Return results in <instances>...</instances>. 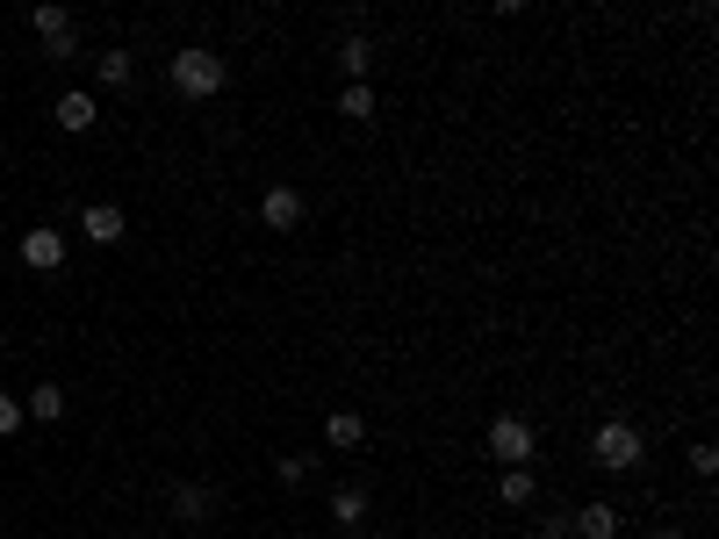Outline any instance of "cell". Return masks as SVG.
Masks as SVG:
<instances>
[{"mask_svg": "<svg viewBox=\"0 0 719 539\" xmlns=\"http://www.w3.org/2000/svg\"><path fill=\"white\" fill-rule=\"evenodd\" d=\"M173 87L188 101H217L223 87H231V66H223L209 43H180V51H173Z\"/></svg>", "mask_w": 719, "mask_h": 539, "instance_id": "obj_1", "label": "cell"}, {"mask_svg": "<svg viewBox=\"0 0 719 539\" xmlns=\"http://www.w3.org/2000/svg\"><path fill=\"white\" fill-rule=\"evenodd\" d=\"M590 460L611 468V475H626V468H640V460H648V439H640L633 418H605L598 431H590Z\"/></svg>", "mask_w": 719, "mask_h": 539, "instance_id": "obj_2", "label": "cell"}, {"mask_svg": "<svg viewBox=\"0 0 719 539\" xmlns=\"http://www.w3.org/2000/svg\"><path fill=\"white\" fill-rule=\"evenodd\" d=\"M482 439H489V453H497L503 468H532V453H540V431H532V418H518V410H497Z\"/></svg>", "mask_w": 719, "mask_h": 539, "instance_id": "obj_3", "label": "cell"}, {"mask_svg": "<svg viewBox=\"0 0 719 539\" xmlns=\"http://www.w3.org/2000/svg\"><path fill=\"white\" fill-rule=\"evenodd\" d=\"M302 216H310V202H302V188H288V180H273V188L259 194V223L267 230H302Z\"/></svg>", "mask_w": 719, "mask_h": 539, "instance_id": "obj_4", "label": "cell"}, {"mask_svg": "<svg viewBox=\"0 0 719 539\" xmlns=\"http://www.w3.org/2000/svg\"><path fill=\"white\" fill-rule=\"evenodd\" d=\"M22 267L29 273H58V267H66V230H22Z\"/></svg>", "mask_w": 719, "mask_h": 539, "instance_id": "obj_5", "label": "cell"}, {"mask_svg": "<svg viewBox=\"0 0 719 539\" xmlns=\"http://www.w3.org/2000/svg\"><path fill=\"white\" fill-rule=\"evenodd\" d=\"M80 230H87V244H122V238H130V216H122L116 202H87L80 209Z\"/></svg>", "mask_w": 719, "mask_h": 539, "instance_id": "obj_6", "label": "cell"}, {"mask_svg": "<svg viewBox=\"0 0 719 539\" xmlns=\"http://www.w3.org/2000/svg\"><path fill=\"white\" fill-rule=\"evenodd\" d=\"M51 116H58V130H66V137H87V130L101 122V101L87 94V87H72V94H58Z\"/></svg>", "mask_w": 719, "mask_h": 539, "instance_id": "obj_7", "label": "cell"}, {"mask_svg": "<svg viewBox=\"0 0 719 539\" xmlns=\"http://www.w3.org/2000/svg\"><path fill=\"white\" fill-rule=\"evenodd\" d=\"M331 66L346 72V87H367V72H375V37H339V51H331Z\"/></svg>", "mask_w": 719, "mask_h": 539, "instance_id": "obj_8", "label": "cell"}, {"mask_svg": "<svg viewBox=\"0 0 719 539\" xmlns=\"http://www.w3.org/2000/svg\"><path fill=\"white\" fill-rule=\"evenodd\" d=\"M29 29H37L43 43H66V37H80L72 8H58V0H37V8H29Z\"/></svg>", "mask_w": 719, "mask_h": 539, "instance_id": "obj_9", "label": "cell"}, {"mask_svg": "<svg viewBox=\"0 0 719 539\" xmlns=\"http://www.w3.org/2000/svg\"><path fill=\"white\" fill-rule=\"evenodd\" d=\"M569 526H576V539H619V503H583V511H576L569 518Z\"/></svg>", "mask_w": 719, "mask_h": 539, "instance_id": "obj_10", "label": "cell"}, {"mask_svg": "<svg viewBox=\"0 0 719 539\" xmlns=\"http://www.w3.org/2000/svg\"><path fill=\"white\" fill-rule=\"evenodd\" d=\"M22 418L29 425H58L66 418V389H58V381H37V389L22 396Z\"/></svg>", "mask_w": 719, "mask_h": 539, "instance_id": "obj_11", "label": "cell"}, {"mask_svg": "<svg viewBox=\"0 0 719 539\" xmlns=\"http://www.w3.org/2000/svg\"><path fill=\"white\" fill-rule=\"evenodd\" d=\"M360 439H367V418H360V410H331V418H324V446H331V453H353Z\"/></svg>", "mask_w": 719, "mask_h": 539, "instance_id": "obj_12", "label": "cell"}, {"mask_svg": "<svg viewBox=\"0 0 719 539\" xmlns=\"http://www.w3.org/2000/svg\"><path fill=\"white\" fill-rule=\"evenodd\" d=\"M532 497H540V482H532V468H503V475H497V503H503V511H526Z\"/></svg>", "mask_w": 719, "mask_h": 539, "instance_id": "obj_13", "label": "cell"}, {"mask_svg": "<svg viewBox=\"0 0 719 539\" xmlns=\"http://www.w3.org/2000/svg\"><path fill=\"white\" fill-rule=\"evenodd\" d=\"M331 526H339V532H360L367 526V489H353V482L331 489Z\"/></svg>", "mask_w": 719, "mask_h": 539, "instance_id": "obj_14", "label": "cell"}, {"mask_svg": "<svg viewBox=\"0 0 719 539\" xmlns=\"http://www.w3.org/2000/svg\"><path fill=\"white\" fill-rule=\"evenodd\" d=\"M209 511H217L209 482H173V518H209Z\"/></svg>", "mask_w": 719, "mask_h": 539, "instance_id": "obj_15", "label": "cell"}, {"mask_svg": "<svg viewBox=\"0 0 719 539\" xmlns=\"http://www.w3.org/2000/svg\"><path fill=\"white\" fill-rule=\"evenodd\" d=\"M94 72H101V87H109V94H122V87L137 80V58H130V51H101Z\"/></svg>", "mask_w": 719, "mask_h": 539, "instance_id": "obj_16", "label": "cell"}, {"mask_svg": "<svg viewBox=\"0 0 719 539\" xmlns=\"http://www.w3.org/2000/svg\"><path fill=\"white\" fill-rule=\"evenodd\" d=\"M375 108H381L375 87H346V94H339V116H346V122H375Z\"/></svg>", "mask_w": 719, "mask_h": 539, "instance_id": "obj_17", "label": "cell"}, {"mask_svg": "<svg viewBox=\"0 0 719 539\" xmlns=\"http://www.w3.org/2000/svg\"><path fill=\"white\" fill-rule=\"evenodd\" d=\"M683 460H691V475H698V482H712V475H719V446H712V439H698Z\"/></svg>", "mask_w": 719, "mask_h": 539, "instance_id": "obj_18", "label": "cell"}, {"mask_svg": "<svg viewBox=\"0 0 719 539\" xmlns=\"http://www.w3.org/2000/svg\"><path fill=\"white\" fill-rule=\"evenodd\" d=\"M273 475H281L288 489H302V482H310V453H281V460H273Z\"/></svg>", "mask_w": 719, "mask_h": 539, "instance_id": "obj_19", "label": "cell"}, {"mask_svg": "<svg viewBox=\"0 0 719 539\" xmlns=\"http://www.w3.org/2000/svg\"><path fill=\"white\" fill-rule=\"evenodd\" d=\"M29 418H22V396H0V439H14Z\"/></svg>", "mask_w": 719, "mask_h": 539, "instance_id": "obj_20", "label": "cell"}, {"mask_svg": "<svg viewBox=\"0 0 719 539\" xmlns=\"http://www.w3.org/2000/svg\"><path fill=\"white\" fill-rule=\"evenodd\" d=\"M540 539H576V526H569V518H547V526H540Z\"/></svg>", "mask_w": 719, "mask_h": 539, "instance_id": "obj_21", "label": "cell"}, {"mask_svg": "<svg viewBox=\"0 0 719 539\" xmlns=\"http://www.w3.org/2000/svg\"><path fill=\"white\" fill-rule=\"evenodd\" d=\"M648 539H683V526H655V532H648Z\"/></svg>", "mask_w": 719, "mask_h": 539, "instance_id": "obj_22", "label": "cell"}, {"mask_svg": "<svg viewBox=\"0 0 719 539\" xmlns=\"http://www.w3.org/2000/svg\"><path fill=\"white\" fill-rule=\"evenodd\" d=\"M0 360H8V338H0Z\"/></svg>", "mask_w": 719, "mask_h": 539, "instance_id": "obj_23", "label": "cell"}, {"mask_svg": "<svg viewBox=\"0 0 719 539\" xmlns=\"http://www.w3.org/2000/svg\"><path fill=\"white\" fill-rule=\"evenodd\" d=\"M151 539H173V532H151Z\"/></svg>", "mask_w": 719, "mask_h": 539, "instance_id": "obj_24", "label": "cell"}]
</instances>
